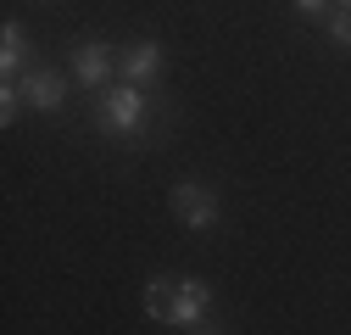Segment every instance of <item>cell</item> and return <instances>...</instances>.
<instances>
[{
  "mask_svg": "<svg viewBox=\"0 0 351 335\" xmlns=\"http://www.w3.org/2000/svg\"><path fill=\"white\" fill-rule=\"evenodd\" d=\"M90 123H95V135L112 140V146H151L167 129V106L151 90H140V84H112V90L95 95Z\"/></svg>",
  "mask_w": 351,
  "mask_h": 335,
  "instance_id": "6da1fadb",
  "label": "cell"
},
{
  "mask_svg": "<svg viewBox=\"0 0 351 335\" xmlns=\"http://www.w3.org/2000/svg\"><path fill=\"white\" fill-rule=\"evenodd\" d=\"M206 313H212V285H206V279H195V274H184V279H173L162 324H173V330H190V324H201Z\"/></svg>",
  "mask_w": 351,
  "mask_h": 335,
  "instance_id": "7a4b0ae2",
  "label": "cell"
},
{
  "mask_svg": "<svg viewBox=\"0 0 351 335\" xmlns=\"http://www.w3.org/2000/svg\"><path fill=\"white\" fill-rule=\"evenodd\" d=\"M117 62L123 51H112L106 39H90V45H78L73 51V78H78V90H112V78H117Z\"/></svg>",
  "mask_w": 351,
  "mask_h": 335,
  "instance_id": "3957f363",
  "label": "cell"
},
{
  "mask_svg": "<svg viewBox=\"0 0 351 335\" xmlns=\"http://www.w3.org/2000/svg\"><path fill=\"white\" fill-rule=\"evenodd\" d=\"M173 213H179V224L184 229H217V196L206 190V185H195V179H184V185H173Z\"/></svg>",
  "mask_w": 351,
  "mask_h": 335,
  "instance_id": "277c9868",
  "label": "cell"
},
{
  "mask_svg": "<svg viewBox=\"0 0 351 335\" xmlns=\"http://www.w3.org/2000/svg\"><path fill=\"white\" fill-rule=\"evenodd\" d=\"M17 84H23V101H28L34 112H62V106H67V78H62L56 67H39V62H34Z\"/></svg>",
  "mask_w": 351,
  "mask_h": 335,
  "instance_id": "5b68a950",
  "label": "cell"
},
{
  "mask_svg": "<svg viewBox=\"0 0 351 335\" xmlns=\"http://www.w3.org/2000/svg\"><path fill=\"white\" fill-rule=\"evenodd\" d=\"M162 67H167V51L156 45V39H140V45H128V51H123L117 78H123V84H140V90H145V84L162 78Z\"/></svg>",
  "mask_w": 351,
  "mask_h": 335,
  "instance_id": "8992f818",
  "label": "cell"
},
{
  "mask_svg": "<svg viewBox=\"0 0 351 335\" xmlns=\"http://www.w3.org/2000/svg\"><path fill=\"white\" fill-rule=\"evenodd\" d=\"M34 62H28V34H23V23L12 17L6 28H0V73L6 78H23Z\"/></svg>",
  "mask_w": 351,
  "mask_h": 335,
  "instance_id": "52a82bcc",
  "label": "cell"
},
{
  "mask_svg": "<svg viewBox=\"0 0 351 335\" xmlns=\"http://www.w3.org/2000/svg\"><path fill=\"white\" fill-rule=\"evenodd\" d=\"M167 290H173V279H162V274L145 285V319H156V324H162V313H167Z\"/></svg>",
  "mask_w": 351,
  "mask_h": 335,
  "instance_id": "ba28073f",
  "label": "cell"
},
{
  "mask_svg": "<svg viewBox=\"0 0 351 335\" xmlns=\"http://www.w3.org/2000/svg\"><path fill=\"white\" fill-rule=\"evenodd\" d=\"M17 106H23V84L0 78V123H17Z\"/></svg>",
  "mask_w": 351,
  "mask_h": 335,
  "instance_id": "9c48e42d",
  "label": "cell"
},
{
  "mask_svg": "<svg viewBox=\"0 0 351 335\" xmlns=\"http://www.w3.org/2000/svg\"><path fill=\"white\" fill-rule=\"evenodd\" d=\"M324 34H329V45H335V51H351V12H329Z\"/></svg>",
  "mask_w": 351,
  "mask_h": 335,
  "instance_id": "30bf717a",
  "label": "cell"
},
{
  "mask_svg": "<svg viewBox=\"0 0 351 335\" xmlns=\"http://www.w3.org/2000/svg\"><path fill=\"white\" fill-rule=\"evenodd\" d=\"M295 12H301V17H324L329 0H295Z\"/></svg>",
  "mask_w": 351,
  "mask_h": 335,
  "instance_id": "8fae6325",
  "label": "cell"
},
{
  "mask_svg": "<svg viewBox=\"0 0 351 335\" xmlns=\"http://www.w3.org/2000/svg\"><path fill=\"white\" fill-rule=\"evenodd\" d=\"M335 6H340V12H351V0H335Z\"/></svg>",
  "mask_w": 351,
  "mask_h": 335,
  "instance_id": "7c38bea8",
  "label": "cell"
},
{
  "mask_svg": "<svg viewBox=\"0 0 351 335\" xmlns=\"http://www.w3.org/2000/svg\"><path fill=\"white\" fill-rule=\"evenodd\" d=\"M201 335H223V330H201Z\"/></svg>",
  "mask_w": 351,
  "mask_h": 335,
  "instance_id": "4fadbf2b",
  "label": "cell"
}]
</instances>
